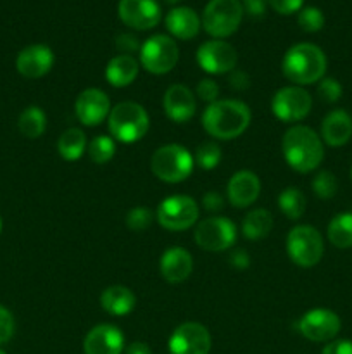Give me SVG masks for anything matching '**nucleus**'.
<instances>
[{
  "instance_id": "obj_47",
  "label": "nucleus",
  "mask_w": 352,
  "mask_h": 354,
  "mask_svg": "<svg viewBox=\"0 0 352 354\" xmlns=\"http://www.w3.org/2000/svg\"><path fill=\"white\" fill-rule=\"evenodd\" d=\"M166 2H168V3H179L182 0H166Z\"/></svg>"
},
{
  "instance_id": "obj_14",
  "label": "nucleus",
  "mask_w": 352,
  "mask_h": 354,
  "mask_svg": "<svg viewBox=\"0 0 352 354\" xmlns=\"http://www.w3.org/2000/svg\"><path fill=\"white\" fill-rule=\"evenodd\" d=\"M213 339L209 330L197 322H185L169 337V354H209Z\"/></svg>"
},
{
  "instance_id": "obj_27",
  "label": "nucleus",
  "mask_w": 352,
  "mask_h": 354,
  "mask_svg": "<svg viewBox=\"0 0 352 354\" xmlns=\"http://www.w3.org/2000/svg\"><path fill=\"white\" fill-rule=\"evenodd\" d=\"M88 149V140H86L85 131L79 128H68L62 131L57 140V151L64 161H78Z\"/></svg>"
},
{
  "instance_id": "obj_41",
  "label": "nucleus",
  "mask_w": 352,
  "mask_h": 354,
  "mask_svg": "<svg viewBox=\"0 0 352 354\" xmlns=\"http://www.w3.org/2000/svg\"><path fill=\"white\" fill-rule=\"evenodd\" d=\"M224 204H226V199H224L219 192H216V190H209V192L202 197L204 209L209 211V213H219L224 207Z\"/></svg>"
},
{
  "instance_id": "obj_6",
  "label": "nucleus",
  "mask_w": 352,
  "mask_h": 354,
  "mask_svg": "<svg viewBox=\"0 0 352 354\" xmlns=\"http://www.w3.org/2000/svg\"><path fill=\"white\" fill-rule=\"evenodd\" d=\"M286 254L293 265L313 268L324 254L323 235L311 225H297L286 235Z\"/></svg>"
},
{
  "instance_id": "obj_22",
  "label": "nucleus",
  "mask_w": 352,
  "mask_h": 354,
  "mask_svg": "<svg viewBox=\"0 0 352 354\" xmlns=\"http://www.w3.org/2000/svg\"><path fill=\"white\" fill-rule=\"evenodd\" d=\"M352 137V118L347 111L333 109L321 123V140L330 147H342Z\"/></svg>"
},
{
  "instance_id": "obj_11",
  "label": "nucleus",
  "mask_w": 352,
  "mask_h": 354,
  "mask_svg": "<svg viewBox=\"0 0 352 354\" xmlns=\"http://www.w3.org/2000/svg\"><path fill=\"white\" fill-rule=\"evenodd\" d=\"M313 107V97L304 86L289 85L280 88L271 99V113L283 123H299Z\"/></svg>"
},
{
  "instance_id": "obj_50",
  "label": "nucleus",
  "mask_w": 352,
  "mask_h": 354,
  "mask_svg": "<svg viewBox=\"0 0 352 354\" xmlns=\"http://www.w3.org/2000/svg\"><path fill=\"white\" fill-rule=\"evenodd\" d=\"M351 178H352V169H351Z\"/></svg>"
},
{
  "instance_id": "obj_7",
  "label": "nucleus",
  "mask_w": 352,
  "mask_h": 354,
  "mask_svg": "<svg viewBox=\"0 0 352 354\" xmlns=\"http://www.w3.org/2000/svg\"><path fill=\"white\" fill-rule=\"evenodd\" d=\"M202 26L216 40L231 37L244 19L240 0H211L202 14Z\"/></svg>"
},
{
  "instance_id": "obj_34",
  "label": "nucleus",
  "mask_w": 352,
  "mask_h": 354,
  "mask_svg": "<svg viewBox=\"0 0 352 354\" xmlns=\"http://www.w3.org/2000/svg\"><path fill=\"white\" fill-rule=\"evenodd\" d=\"M297 23H299L300 30H304L306 33H316V31L323 30L324 14L317 7H304L299 10Z\"/></svg>"
},
{
  "instance_id": "obj_38",
  "label": "nucleus",
  "mask_w": 352,
  "mask_h": 354,
  "mask_svg": "<svg viewBox=\"0 0 352 354\" xmlns=\"http://www.w3.org/2000/svg\"><path fill=\"white\" fill-rule=\"evenodd\" d=\"M14 328H16V322H14L12 313L0 304V344H6L12 339Z\"/></svg>"
},
{
  "instance_id": "obj_30",
  "label": "nucleus",
  "mask_w": 352,
  "mask_h": 354,
  "mask_svg": "<svg viewBox=\"0 0 352 354\" xmlns=\"http://www.w3.org/2000/svg\"><path fill=\"white\" fill-rule=\"evenodd\" d=\"M306 196L297 187H286L278 196V207L289 220H299L306 213Z\"/></svg>"
},
{
  "instance_id": "obj_13",
  "label": "nucleus",
  "mask_w": 352,
  "mask_h": 354,
  "mask_svg": "<svg viewBox=\"0 0 352 354\" xmlns=\"http://www.w3.org/2000/svg\"><path fill=\"white\" fill-rule=\"evenodd\" d=\"M197 64L209 75H228L237 68L238 55L231 44L224 40H207L197 48Z\"/></svg>"
},
{
  "instance_id": "obj_40",
  "label": "nucleus",
  "mask_w": 352,
  "mask_h": 354,
  "mask_svg": "<svg viewBox=\"0 0 352 354\" xmlns=\"http://www.w3.org/2000/svg\"><path fill=\"white\" fill-rule=\"evenodd\" d=\"M304 0H268V6L273 7V10H276L278 14H293L299 12L302 9Z\"/></svg>"
},
{
  "instance_id": "obj_31",
  "label": "nucleus",
  "mask_w": 352,
  "mask_h": 354,
  "mask_svg": "<svg viewBox=\"0 0 352 354\" xmlns=\"http://www.w3.org/2000/svg\"><path fill=\"white\" fill-rule=\"evenodd\" d=\"M86 152L95 165H107L116 154V140L110 135H97L88 144Z\"/></svg>"
},
{
  "instance_id": "obj_28",
  "label": "nucleus",
  "mask_w": 352,
  "mask_h": 354,
  "mask_svg": "<svg viewBox=\"0 0 352 354\" xmlns=\"http://www.w3.org/2000/svg\"><path fill=\"white\" fill-rule=\"evenodd\" d=\"M17 128H19L21 135L30 140L35 138H40L41 135L47 130V114L43 113V109L38 106H30L19 114V120H17Z\"/></svg>"
},
{
  "instance_id": "obj_39",
  "label": "nucleus",
  "mask_w": 352,
  "mask_h": 354,
  "mask_svg": "<svg viewBox=\"0 0 352 354\" xmlns=\"http://www.w3.org/2000/svg\"><path fill=\"white\" fill-rule=\"evenodd\" d=\"M140 41L135 35L131 33H121L116 37V48L124 55H131L135 52H140Z\"/></svg>"
},
{
  "instance_id": "obj_17",
  "label": "nucleus",
  "mask_w": 352,
  "mask_h": 354,
  "mask_svg": "<svg viewBox=\"0 0 352 354\" xmlns=\"http://www.w3.org/2000/svg\"><path fill=\"white\" fill-rule=\"evenodd\" d=\"M55 55L48 45L33 44L24 47L16 57V69L28 80H38L54 68Z\"/></svg>"
},
{
  "instance_id": "obj_1",
  "label": "nucleus",
  "mask_w": 352,
  "mask_h": 354,
  "mask_svg": "<svg viewBox=\"0 0 352 354\" xmlns=\"http://www.w3.org/2000/svg\"><path fill=\"white\" fill-rule=\"evenodd\" d=\"M251 107L237 99H219L202 113V128L216 140H233L248 128Z\"/></svg>"
},
{
  "instance_id": "obj_2",
  "label": "nucleus",
  "mask_w": 352,
  "mask_h": 354,
  "mask_svg": "<svg viewBox=\"0 0 352 354\" xmlns=\"http://www.w3.org/2000/svg\"><path fill=\"white\" fill-rule=\"evenodd\" d=\"M282 154L293 171L311 173L323 162L324 144L313 128L293 124L283 133Z\"/></svg>"
},
{
  "instance_id": "obj_16",
  "label": "nucleus",
  "mask_w": 352,
  "mask_h": 354,
  "mask_svg": "<svg viewBox=\"0 0 352 354\" xmlns=\"http://www.w3.org/2000/svg\"><path fill=\"white\" fill-rule=\"evenodd\" d=\"M110 100L107 93L100 88H86L76 97L75 113L79 123L85 127H99L109 118Z\"/></svg>"
},
{
  "instance_id": "obj_5",
  "label": "nucleus",
  "mask_w": 352,
  "mask_h": 354,
  "mask_svg": "<svg viewBox=\"0 0 352 354\" xmlns=\"http://www.w3.org/2000/svg\"><path fill=\"white\" fill-rule=\"evenodd\" d=\"M193 154L179 144H166L155 149L150 158V169L161 182L182 183L193 173Z\"/></svg>"
},
{
  "instance_id": "obj_15",
  "label": "nucleus",
  "mask_w": 352,
  "mask_h": 354,
  "mask_svg": "<svg viewBox=\"0 0 352 354\" xmlns=\"http://www.w3.org/2000/svg\"><path fill=\"white\" fill-rule=\"evenodd\" d=\"M117 16L131 30L145 31L157 26L162 12L157 0H119Z\"/></svg>"
},
{
  "instance_id": "obj_35",
  "label": "nucleus",
  "mask_w": 352,
  "mask_h": 354,
  "mask_svg": "<svg viewBox=\"0 0 352 354\" xmlns=\"http://www.w3.org/2000/svg\"><path fill=\"white\" fill-rule=\"evenodd\" d=\"M152 220H154V214H152V211L148 207L137 206L128 211L126 220L124 221H126V227L131 232H144L150 227Z\"/></svg>"
},
{
  "instance_id": "obj_48",
  "label": "nucleus",
  "mask_w": 352,
  "mask_h": 354,
  "mask_svg": "<svg viewBox=\"0 0 352 354\" xmlns=\"http://www.w3.org/2000/svg\"><path fill=\"white\" fill-rule=\"evenodd\" d=\"M0 232H2V218H0Z\"/></svg>"
},
{
  "instance_id": "obj_44",
  "label": "nucleus",
  "mask_w": 352,
  "mask_h": 354,
  "mask_svg": "<svg viewBox=\"0 0 352 354\" xmlns=\"http://www.w3.org/2000/svg\"><path fill=\"white\" fill-rule=\"evenodd\" d=\"M230 265L237 270H245L251 266V256L245 249H235L230 254Z\"/></svg>"
},
{
  "instance_id": "obj_36",
  "label": "nucleus",
  "mask_w": 352,
  "mask_h": 354,
  "mask_svg": "<svg viewBox=\"0 0 352 354\" xmlns=\"http://www.w3.org/2000/svg\"><path fill=\"white\" fill-rule=\"evenodd\" d=\"M342 92H344V88H342L340 82H338L337 78H330V76H328V78L324 76L320 82V85H317V95H320V99L323 100V102H337L342 97Z\"/></svg>"
},
{
  "instance_id": "obj_24",
  "label": "nucleus",
  "mask_w": 352,
  "mask_h": 354,
  "mask_svg": "<svg viewBox=\"0 0 352 354\" xmlns=\"http://www.w3.org/2000/svg\"><path fill=\"white\" fill-rule=\"evenodd\" d=\"M138 71H140V62L133 55L117 54L107 62L106 80L114 88H124L137 80Z\"/></svg>"
},
{
  "instance_id": "obj_4",
  "label": "nucleus",
  "mask_w": 352,
  "mask_h": 354,
  "mask_svg": "<svg viewBox=\"0 0 352 354\" xmlns=\"http://www.w3.org/2000/svg\"><path fill=\"white\" fill-rule=\"evenodd\" d=\"M109 135L121 144H135L147 135L150 118L144 106L138 102H119L110 109L107 118Z\"/></svg>"
},
{
  "instance_id": "obj_46",
  "label": "nucleus",
  "mask_w": 352,
  "mask_h": 354,
  "mask_svg": "<svg viewBox=\"0 0 352 354\" xmlns=\"http://www.w3.org/2000/svg\"><path fill=\"white\" fill-rule=\"evenodd\" d=\"M124 353L126 354H152V349L148 348V344H145V342L137 341V342H131Z\"/></svg>"
},
{
  "instance_id": "obj_21",
  "label": "nucleus",
  "mask_w": 352,
  "mask_h": 354,
  "mask_svg": "<svg viewBox=\"0 0 352 354\" xmlns=\"http://www.w3.org/2000/svg\"><path fill=\"white\" fill-rule=\"evenodd\" d=\"M159 272H161L162 279L169 283L185 282L193 272L192 254L178 245L166 249L159 259Z\"/></svg>"
},
{
  "instance_id": "obj_42",
  "label": "nucleus",
  "mask_w": 352,
  "mask_h": 354,
  "mask_svg": "<svg viewBox=\"0 0 352 354\" xmlns=\"http://www.w3.org/2000/svg\"><path fill=\"white\" fill-rule=\"evenodd\" d=\"M321 354H352V341H349V339H338V341L328 342Z\"/></svg>"
},
{
  "instance_id": "obj_45",
  "label": "nucleus",
  "mask_w": 352,
  "mask_h": 354,
  "mask_svg": "<svg viewBox=\"0 0 352 354\" xmlns=\"http://www.w3.org/2000/svg\"><path fill=\"white\" fill-rule=\"evenodd\" d=\"M244 10H247L251 16H262L268 7V0H240Z\"/></svg>"
},
{
  "instance_id": "obj_12",
  "label": "nucleus",
  "mask_w": 352,
  "mask_h": 354,
  "mask_svg": "<svg viewBox=\"0 0 352 354\" xmlns=\"http://www.w3.org/2000/svg\"><path fill=\"white\" fill-rule=\"evenodd\" d=\"M342 328L340 317L326 308H314L304 313L297 322V330L313 342H331Z\"/></svg>"
},
{
  "instance_id": "obj_23",
  "label": "nucleus",
  "mask_w": 352,
  "mask_h": 354,
  "mask_svg": "<svg viewBox=\"0 0 352 354\" xmlns=\"http://www.w3.org/2000/svg\"><path fill=\"white\" fill-rule=\"evenodd\" d=\"M166 28L173 38L178 40H192L199 35L202 28V19L190 7H173L164 19Z\"/></svg>"
},
{
  "instance_id": "obj_9",
  "label": "nucleus",
  "mask_w": 352,
  "mask_h": 354,
  "mask_svg": "<svg viewBox=\"0 0 352 354\" xmlns=\"http://www.w3.org/2000/svg\"><path fill=\"white\" fill-rule=\"evenodd\" d=\"M199 204L190 196H169L161 201L155 211V220L162 228L171 232H185L199 220Z\"/></svg>"
},
{
  "instance_id": "obj_43",
  "label": "nucleus",
  "mask_w": 352,
  "mask_h": 354,
  "mask_svg": "<svg viewBox=\"0 0 352 354\" xmlns=\"http://www.w3.org/2000/svg\"><path fill=\"white\" fill-rule=\"evenodd\" d=\"M228 83H230L231 88H235V90H238V92H242V90H247L248 86H251V78H248L247 73L238 71V69H233V71L230 73V78H228Z\"/></svg>"
},
{
  "instance_id": "obj_20",
  "label": "nucleus",
  "mask_w": 352,
  "mask_h": 354,
  "mask_svg": "<svg viewBox=\"0 0 352 354\" xmlns=\"http://www.w3.org/2000/svg\"><path fill=\"white\" fill-rule=\"evenodd\" d=\"M83 351L85 354H121L124 351V334L116 325H97L86 334Z\"/></svg>"
},
{
  "instance_id": "obj_3",
  "label": "nucleus",
  "mask_w": 352,
  "mask_h": 354,
  "mask_svg": "<svg viewBox=\"0 0 352 354\" xmlns=\"http://www.w3.org/2000/svg\"><path fill=\"white\" fill-rule=\"evenodd\" d=\"M328 61L324 52L317 45L295 44L285 52L282 59V73L293 85L306 86L321 82L326 73Z\"/></svg>"
},
{
  "instance_id": "obj_33",
  "label": "nucleus",
  "mask_w": 352,
  "mask_h": 354,
  "mask_svg": "<svg viewBox=\"0 0 352 354\" xmlns=\"http://www.w3.org/2000/svg\"><path fill=\"white\" fill-rule=\"evenodd\" d=\"M311 189H313V192L316 194L320 199H331V197H335V194H337L338 190L337 176L331 171H328V169H323V171H320L313 178Z\"/></svg>"
},
{
  "instance_id": "obj_8",
  "label": "nucleus",
  "mask_w": 352,
  "mask_h": 354,
  "mask_svg": "<svg viewBox=\"0 0 352 354\" xmlns=\"http://www.w3.org/2000/svg\"><path fill=\"white\" fill-rule=\"evenodd\" d=\"M179 61V48L175 38L168 35H154L140 47V62L145 71L152 75H166L173 71Z\"/></svg>"
},
{
  "instance_id": "obj_49",
  "label": "nucleus",
  "mask_w": 352,
  "mask_h": 354,
  "mask_svg": "<svg viewBox=\"0 0 352 354\" xmlns=\"http://www.w3.org/2000/svg\"><path fill=\"white\" fill-rule=\"evenodd\" d=\"M0 354H7L6 351H2V349H0Z\"/></svg>"
},
{
  "instance_id": "obj_25",
  "label": "nucleus",
  "mask_w": 352,
  "mask_h": 354,
  "mask_svg": "<svg viewBox=\"0 0 352 354\" xmlns=\"http://www.w3.org/2000/svg\"><path fill=\"white\" fill-rule=\"evenodd\" d=\"M100 306L113 317H126L137 306V296L126 286H110L100 294Z\"/></svg>"
},
{
  "instance_id": "obj_18",
  "label": "nucleus",
  "mask_w": 352,
  "mask_h": 354,
  "mask_svg": "<svg viewBox=\"0 0 352 354\" xmlns=\"http://www.w3.org/2000/svg\"><path fill=\"white\" fill-rule=\"evenodd\" d=\"M162 109H164L168 120L173 123L183 124L195 116L197 100L192 90L182 83H175L169 86L162 97Z\"/></svg>"
},
{
  "instance_id": "obj_10",
  "label": "nucleus",
  "mask_w": 352,
  "mask_h": 354,
  "mask_svg": "<svg viewBox=\"0 0 352 354\" xmlns=\"http://www.w3.org/2000/svg\"><path fill=\"white\" fill-rule=\"evenodd\" d=\"M195 244L209 252L228 251L237 242V225L224 216H211L199 221L195 228Z\"/></svg>"
},
{
  "instance_id": "obj_29",
  "label": "nucleus",
  "mask_w": 352,
  "mask_h": 354,
  "mask_svg": "<svg viewBox=\"0 0 352 354\" xmlns=\"http://www.w3.org/2000/svg\"><path fill=\"white\" fill-rule=\"evenodd\" d=\"M328 241L337 249L352 248V213H338L326 228Z\"/></svg>"
},
{
  "instance_id": "obj_32",
  "label": "nucleus",
  "mask_w": 352,
  "mask_h": 354,
  "mask_svg": "<svg viewBox=\"0 0 352 354\" xmlns=\"http://www.w3.org/2000/svg\"><path fill=\"white\" fill-rule=\"evenodd\" d=\"M221 147L216 144V142H204L197 147L195 154H193V161H195V166H199L200 169H206V171H211V169L217 168L221 162Z\"/></svg>"
},
{
  "instance_id": "obj_26",
  "label": "nucleus",
  "mask_w": 352,
  "mask_h": 354,
  "mask_svg": "<svg viewBox=\"0 0 352 354\" xmlns=\"http://www.w3.org/2000/svg\"><path fill=\"white\" fill-rule=\"evenodd\" d=\"M273 228V214L264 207H257L245 214L242 221V234L247 241H262Z\"/></svg>"
},
{
  "instance_id": "obj_37",
  "label": "nucleus",
  "mask_w": 352,
  "mask_h": 354,
  "mask_svg": "<svg viewBox=\"0 0 352 354\" xmlns=\"http://www.w3.org/2000/svg\"><path fill=\"white\" fill-rule=\"evenodd\" d=\"M197 97H199L202 102H207V106L216 100H219V85L214 82L213 78H202L197 83Z\"/></svg>"
},
{
  "instance_id": "obj_19",
  "label": "nucleus",
  "mask_w": 352,
  "mask_h": 354,
  "mask_svg": "<svg viewBox=\"0 0 352 354\" xmlns=\"http://www.w3.org/2000/svg\"><path fill=\"white\" fill-rule=\"evenodd\" d=\"M261 196V178L251 169H240L226 183V199L238 209L252 206Z\"/></svg>"
}]
</instances>
